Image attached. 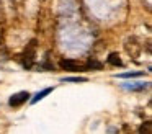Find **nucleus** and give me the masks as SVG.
<instances>
[{
    "label": "nucleus",
    "instance_id": "nucleus-1",
    "mask_svg": "<svg viewBox=\"0 0 152 134\" xmlns=\"http://www.w3.org/2000/svg\"><path fill=\"white\" fill-rule=\"evenodd\" d=\"M61 69H64V70H69V72H79L83 69V65L80 64V62L74 61V59H62V61L59 62Z\"/></svg>",
    "mask_w": 152,
    "mask_h": 134
},
{
    "label": "nucleus",
    "instance_id": "nucleus-2",
    "mask_svg": "<svg viewBox=\"0 0 152 134\" xmlns=\"http://www.w3.org/2000/svg\"><path fill=\"white\" fill-rule=\"evenodd\" d=\"M30 97L31 95L28 93V92H18V93L12 95L10 100H8V103H10V106H21Z\"/></svg>",
    "mask_w": 152,
    "mask_h": 134
},
{
    "label": "nucleus",
    "instance_id": "nucleus-3",
    "mask_svg": "<svg viewBox=\"0 0 152 134\" xmlns=\"http://www.w3.org/2000/svg\"><path fill=\"white\" fill-rule=\"evenodd\" d=\"M33 56H34V41H31V44H30V49H26L25 51V54H23V65L26 69H30L31 65H33Z\"/></svg>",
    "mask_w": 152,
    "mask_h": 134
},
{
    "label": "nucleus",
    "instance_id": "nucleus-4",
    "mask_svg": "<svg viewBox=\"0 0 152 134\" xmlns=\"http://www.w3.org/2000/svg\"><path fill=\"white\" fill-rule=\"evenodd\" d=\"M53 90H54V88H51V87H49V88H44V90L38 92V93L34 95L33 98H31V103H38V101H39V100H43V98L46 97V95H49Z\"/></svg>",
    "mask_w": 152,
    "mask_h": 134
},
{
    "label": "nucleus",
    "instance_id": "nucleus-5",
    "mask_svg": "<svg viewBox=\"0 0 152 134\" xmlns=\"http://www.w3.org/2000/svg\"><path fill=\"white\" fill-rule=\"evenodd\" d=\"M108 62L111 65H115V67H121L123 65V61H121V57H119L116 52H111V54L108 56Z\"/></svg>",
    "mask_w": 152,
    "mask_h": 134
},
{
    "label": "nucleus",
    "instance_id": "nucleus-6",
    "mask_svg": "<svg viewBox=\"0 0 152 134\" xmlns=\"http://www.w3.org/2000/svg\"><path fill=\"white\" fill-rule=\"evenodd\" d=\"M83 69H87V70H100V69H102V62L90 59V61L83 65Z\"/></svg>",
    "mask_w": 152,
    "mask_h": 134
},
{
    "label": "nucleus",
    "instance_id": "nucleus-7",
    "mask_svg": "<svg viewBox=\"0 0 152 134\" xmlns=\"http://www.w3.org/2000/svg\"><path fill=\"white\" fill-rule=\"evenodd\" d=\"M126 88H129V90H142V88L147 87V83H134V85H124Z\"/></svg>",
    "mask_w": 152,
    "mask_h": 134
},
{
    "label": "nucleus",
    "instance_id": "nucleus-8",
    "mask_svg": "<svg viewBox=\"0 0 152 134\" xmlns=\"http://www.w3.org/2000/svg\"><path fill=\"white\" fill-rule=\"evenodd\" d=\"M139 75H144V72H126V74H121L119 77L129 78V77H139Z\"/></svg>",
    "mask_w": 152,
    "mask_h": 134
},
{
    "label": "nucleus",
    "instance_id": "nucleus-9",
    "mask_svg": "<svg viewBox=\"0 0 152 134\" xmlns=\"http://www.w3.org/2000/svg\"><path fill=\"white\" fill-rule=\"evenodd\" d=\"M139 133H147V134H151L152 133V129H151V123H145V124H142L141 127H139Z\"/></svg>",
    "mask_w": 152,
    "mask_h": 134
},
{
    "label": "nucleus",
    "instance_id": "nucleus-10",
    "mask_svg": "<svg viewBox=\"0 0 152 134\" xmlns=\"http://www.w3.org/2000/svg\"><path fill=\"white\" fill-rule=\"evenodd\" d=\"M62 82H87L85 77H67L62 78Z\"/></svg>",
    "mask_w": 152,
    "mask_h": 134
}]
</instances>
